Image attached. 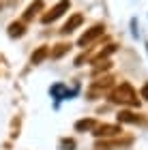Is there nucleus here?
<instances>
[{
	"label": "nucleus",
	"instance_id": "f257e3e1",
	"mask_svg": "<svg viewBox=\"0 0 148 150\" xmlns=\"http://www.w3.org/2000/svg\"><path fill=\"white\" fill-rule=\"evenodd\" d=\"M110 101L112 103L127 105V107H137L140 105V94H137V90L129 84V81H123L120 86H116L110 92Z\"/></svg>",
	"mask_w": 148,
	"mask_h": 150
},
{
	"label": "nucleus",
	"instance_id": "f03ea898",
	"mask_svg": "<svg viewBox=\"0 0 148 150\" xmlns=\"http://www.w3.org/2000/svg\"><path fill=\"white\" fill-rule=\"evenodd\" d=\"M69 6H71L69 0H60V2H56L47 13H43V15H41V24H52V22H56L58 17H62L64 13L69 11Z\"/></svg>",
	"mask_w": 148,
	"mask_h": 150
},
{
	"label": "nucleus",
	"instance_id": "6e6552de",
	"mask_svg": "<svg viewBox=\"0 0 148 150\" xmlns=\"http://www.w3.org/2000/svg\"><path fill=\"white\" fill-rule=\"evenodd\" d=\"M47 56H50V47H47V45H41V47H39V50L30 56V64H41Z\"/></svg>",
	"mask_w": 148,
	"mask_h": 150
},
{
	"label": "nucleus",
	"instance_id": "39448f33",
	"mask_svg": "<svg viewBox=\"0 0 148 150\" xmlns=\"http://www.w3.org/2000/svg\"><path fill=\"white\" fill-rule=\"evenodd\" d=\"M82 24H84V15H82V13H73V15L64 22V26H62V30H60V32H62V35H71V32L75 28H79Z\"/></svg>",
	"mask_w": 148,
	"mask_h": 150
},
{
	"label": "nucleus",
	"instance_id": "9d476101",
	"mask_svg": "<svg viewBox=\"0 0 148 150\" xmlns=\"http://www.w3.org/2000/svg\"><path fill=\"white\" fill-rule=\"evenodd\" d=\"M24 35H26L24 22H13V24L9 26V37H11V39H17V37H24Z\"/></svg>",
	"mask_w": 148,
	"mask_h": 150
},
{
	"label": "nucleus",
	"instance_id": "f8f14e48",
	"mask_svg": "<svg viewBox=\"0 0 148 150\" xmlns=\"http://www.w3.org/2000/svg\"><path fill=\"white\" fill-rule=\"evenodd\" d=\"M62 148L64 150H73V148H75V142H73V139H64L62 142Z\"/></svg>",
	"mask_w": 148,
	"mask_h": 150
},
{
	"label": "nucleus",
	"instance_id": "20e7f679",
	"mask_svg": "<svg viewBox=\"0 0 148 150\" xmlns=\"http://www.w3.org/2000/svg\"><path fill=\"white\" fill-rule=\"evenodd\" d=\"M103 35H105V26H103V24H95L92 28H88V30H86L82 37H79L77 45H79V47L92 45V43H95V41H97L99 37H103Z\"/></svg>",
	"mask_w": 148,
	"mask_h": 150
},
{
	"label": "nucleus",
	"instance_id": "7ed1b4c3",
	"mask_svg": "<svg viewBox=\"0 0 148 150\" xmlns=\"http://www.w3.org/2000/svg\"><path fill=\"white\" fill-rule=\"evenodd\" d=\"M97 139H112L123 135V125H97V129L92 131Z\"/></svg>",
	"mask_w": 148,
	"mask_h": 150
},
{
	"label": "nucleus",
	"instance_id": "ddd939ff",
	"mask_svg": "<svg viewBox=\"0 0 148 150\" xmlns=\"http://www.w3.org/2000/svg\"><path fill=\"white\" fill-rule=\"evenodd\" d=\"M140 99L148 101V84H144V86H142V90H140Z\"/></svg>",
	"mask_w": 148,
	"mask_h": 150
},
{
	"label": "nucleus",
	"instance_id": "9b49d317",
	"mask_svg": "<svg viewBox=\"0 0 148 150\" xmlns=\"http://www.w3.org/2000/svg\"><path fill=\"white\" fill-rule=\"evenodd\" d=\"M97 129V122L92 120V118H84V120H77L75 122V131H95Z\"/></svg>",
	"mask_w": 148,
	"mask_h": 150
},
{
	"label": "nucleus",
	"instance_id": "423d86ee",
	"mask_svg": "<svg viewBox=\"0 0 148 150\" xmlns=\"http://www.w3.org/2000/svg\"><path fill=\"white\" fill-rule=\"evenodd\" d=\"M43 0H35V2H32L28 9L24 11V22H30V19H35V15H39V13L43 11Z\"/></svg>",
	"mask_w": 148,
	"mask_h": 150
},
{
	"label": "nucleus",
	"instance_id": "0eeeda50",
	"mask_svg": "<svg viewBox=\"0 0 148 150\" xmlns=\"http://www.w3.org/2000/svg\"><path fill=\"white\" fill-rule=\"evenodd\" d=\"M69 50H71V43H64V41H62V43H56L50 50V58L58 60V58H62L64 54H69Z\"/></svg>",
	"mask_w": 148,
	"mask_h": 150
},
{
	"label": "nucleus",
	"instance_id": "1a4fd4ad",
	"mask_svg": "<svg viewBox=\"0 0 148 150\" xmlns=\"http://www.w3.org/2000/svg\"><path fill=\"white\" fill-rule=\"evenodd\" d=\"M140 118H137V114H133L129 110H125V112H118V122L120 125H135Z\"/></svg>",
	"mask_w": 148,
	"mask_h": 150
}]
</instances>
